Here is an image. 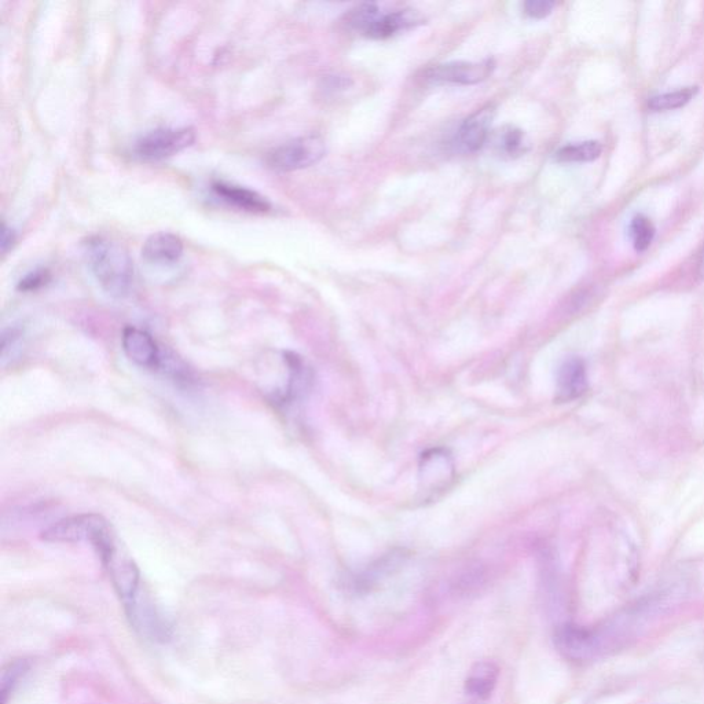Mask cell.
Masks as SVG:
<instances>
[{
	"instance_id": "14",
	"label": "cell",
	"mask_w": 704,
	"mask_h": 704,
	"mask_svg": "<svg viewBox=\"0 0 704 704\" xmlns=\"http://www.w3.org/2000/svg\"><path fill=\"white\" fill-rule=\"evenodd\" d=\"M500 670L493 662H479L469 671L465 689L472 698L487 699L497 685Z\"/></svg>"
},
{
	"instance_id": "7",
	"label": "cell",
	"mask_w": 704,
	"mask_h": 704,
	"mask_svg": "<svg viewBox=\"0 0 704 704\" xmlns=\"http://www.w3.org/2000/svg\"><path fill=\"white\" fill-rule=\"evenodd\" d=\"M454 479V464L449 451L438 447L425 451L420 461L421 490L425 493H438L447 489Z\"/></svg>"
},
{
	"instance_id": "16",
	"label": "cell",
	"mask_w": 704,
	"mask_h": 704,
	"mask_svg": "<svg viewBox=\"0 0 704 704\" xmlns=\"http://www.w3.org/2000/svg\"><path fill=\"white\" fill-rule=\"evenodd\" d=\"M494 145L498 152L508 157L520 156L526 152V138L519 128L506 126L495 135Z\"/></svg>"
},
{
	"instance_id": "8",
	"label": "cell",
	"mask_w": 704,
	"mask_h": 704,
	"mask_svg": "<svg viewBox=\"0 0 704 704\" xmlns=\"http://www.w3.org/2000/svg\"><path fill=\"white\" fill-rule=\"evenodd\" d=\"M494 116V106L487 105L465 119L461 127L458 128L456 139H454V146L458 152L475 153L482 149L489 138Z\"/></svg>"
},
{
	"instance_id": "22",
	"label": "cell",
	"mask_w": 704,
	"mask_h": 704,
	"mask_svg": "<svg viewBox=\"0 0 704 704\" xmlns=\"http://www.w3.org/2000/svg\"><path fill=\"white\" fill-rule=\"evenodd\" d=\"M553 9H555V2H549V0H528L524 3V13L537 20L548 17Z\"/></svg>"
},
{
	"instance_id": "11",
	"label": "cell",
	"mask_w": 704,
	"mask_h": 704,
	"mask_svg": "<svg viewBox=\"0 0 704 704\" xmlns=\"http://www.w3.org/2000/svg\"><path fill=\"white\" fill-rule=\"evenodd\" d=\"M588 388L586 365L581 358H568L557 374V399L570 402L579 398Z\"/></svg>"
},
{
	"instance_id": "2",
	"label": "cell",
	"mask_w": 704,
	"mask_h": 704,
	"mask_svg": "<svg viewBox=\"0 0 704 704\" xmlns=\"http://www.w3.org/2000/svg\"><path fill=\"white\" fill-rule=\"evenodd\" d=\"M113 528L104 516L97 513H83L58 520L43 531L42 538L47 542L58 544H90L94 546Z\"/></svg>"
},
{
	"instance_id": "3",
	"label": "cell",
	"mask_w": 704,
	"mask_h": 704,
	"mask_svg": "<svg viewBox=\"0 0 704 704\" xmlns=\"http://www.w3.org/2000/svg\"><path fill=\"white\" fill-rule=\"evenodd\" d=\"M326 145L319 135H304L271 150L267 165L278 172L304 170L317 164L325 156Z\"/></svg>"
},
{
	"instance_id": "9",
	"label": "cell",
	"mask_w": 704,
	"mask_h": 704,
	"mask_svg": "<svg viewBox=\"0 0 704 704\" xmlns=\"http://www.w3.org/2000/svg\"><path fill=\"white\" fill-rule=\"evenodd\" d=\"M121 344L130 361L145 369H154L160 363V348L146 330L127 326L121 336Z\"/></svg>"
},
{
	"instance_id": "5",
	"label": "cell",
	"mask_w": 704,
	"mask_h": 704,
	"mask_svg": "<svg viewBox=\"0 0 704 704\" xmlns=\"http://www.w3.org/2000/svg\"><path fill=\"white\" fill-rule=\"evenodd\" d=\"M495 62L484 60L482 62L454 61L447 64L436 65L425 72V80L432 84H461L472 86L489 79L493 75Z\"/></svg>"
},
{
	"instance_id": "18",
	"label": "cell",
	"mask_w": 704,
	"mask_h": 704,
	"mask_svg": "<svg viewBox=\"0 0 704 704\" xmlns=\"http://www.w3.org/2000/svg\"><path fill=\"white\" fill-rule=\"evenodd\" d=\"M655 226L647 216H634L629 226V236L637 252L647 251L655 238Z\"/></svg>"
},
{
	"instance_id": "21",
	"label": "cell",
	"mask_w": 704,
	"mask_h": 704,
	"mask_svg": "<svg viewBox=\"0 0 704 704\" xmlns=\"http://www.w3.org/2000/svg\"><path fill=\"white\" fill-rule=\"evenodd\" d=\"M49 280V271L43 269L35 270L22 278L20 284H18V289L24 292L36 291V289L42 288V286L46 285Z\"/></svg>"
},
{
	"instance_id": "23",
	"label": "cell",
	"mask_w": 704,
	"mask_h": 704,
	"mask_svg": "<svg viewBox=\"0 0 704 704\" xmlns=\"http://www.w3.org/2000/svg\"><path fill=\"white\" fill-rule=\"evenodd\" d=\"M16 240V231L7 226L6 223H3L2 236H0V248H2V252L5 253V255L13 248V245L16 244Z\"/></svg>"
},
{
	"instance_id": "19",
	"label": "cell",
	"mask_w": 704,
	"mask_h": 704,
	"mask_svg": "<svg viewBox=\"0 0 704 704\" xmlns=\"http://www.w3.org/2000/svg\"><path fill=\"white\" fill-rule=\"evenodd\" d=\"M28 669V663L25 660H18V662L11 663L7 669L3 670L2 680H0L2 682L3 704H6L7 695L13 691L14 685L18 684V681L27 673Z\"/></svg>"
},
{
	"instance_id": "10",
	"label": "cell",
	"mask_w": 704,
	"mask_h": 704,
	"mask_svg": "<svg viewBox=\"0 0 704 704\" xmlns=\"http://www.w3.org/2000/svg\"><path fill=\"white\" fill-rule=\"evenodd\" d=\"M183 255V241L176 234L160 231L152 234L142 248L145 262L156 266H171L178 263Z\"/></svg>"
},
{
	"instance_id": "20",
	"label": "cell",
	"mask_w": 704,
	"mask_h": 704,
	"mask_svg": "<svg viewBox=\"0 0 704 704\" xmlns=\"http://www.w3.org/2000/svg\"><path fill=\"white\" fill-rule=\"evenodd\" d=\"M21 332L18 329H9L3 332L2 337V363L3 366L7 362L16 359L18 352L21 351L22 341Z\"/></svg>"
},
{
	"instance_id": "6",
	"label": "cell",
	"mask_w": 704,
	"mask_h": 704,
	"mask_svg": "<svg viewBox=\"0 0 704 704\" xmlns=\"http://www.w3.org/2000/svg\"><path fill=\"white\" fill-rule=\"evenodd\" d=\"M556 648L564 658L585 662L603 654L596 629L577 625H564L555 633Z\"/></svg>"
},
{
	"instance_id": "4",
	"label": "cell",
	"mask_w": 704,
	"mask_h": 704,
	"mask_svg": "<svg viewBox=\"0 0 704 704\" xmlns=\"http://www.w3.org/2000/svg\"><path fill=\"white\" fill-rule=\"evenodd\" d=\"M196 142L192 127L160 128L143 135L134 152L143 161H161L183 152Z\"/></svg>"
},
{
	"instance_id": "17",
	"label": "cell",
	"mask_w": 704,
	"mask_h": 704,
	"mask_svg": "<svg viewBox=\"0 0 704 704\" xmlns=\"http://www.w3.org/2000/svg\"><path fill=\"white\" fill-rule=\"evenodd\" d=\"M696 93H698V88L687 87L671 91V93L656 95V97L649 99L648 108L654 110V112L680 109L682 106L687 105L688 102H691Z\"/></svg>"
},
{
	"instance_id": "12",
	"label": "cell",
	"mask_w": 704,
	"mask_h": 704,
	"mask_svg": "<svg viewBox=\"0 0 704 704\" xmlns=\"http://www.w3.org/2000/svg\"><path fill=\"white\" fill-rule=\"evenodd\" d=\"M424 20L425 18L418 11L412 9L398 10L388 14L380 13V16L369 25L363 35L372 39H387L399 31L424 24Z\"/></svg>"
},
{
	"instance_id": "13",
	"label": "cell",
	"mask_w": 704,
	"mask_h": 704,
	"mask_svg": "<svg viewBox=\"0 0 704 704\" xmlns=\"http://www.w3.org/2000/svg\"><path fill=\"white\" fill-rule=\"evenodd\" d=\"M212 190L225 203L242 209V211L255 212V214H264V212L270 211L271 205L269 201L262 194L253 192L247 187L230 185V183L226 182H215L212 185Z\"/></svg>"
},
{
	"instance_id": "1",
	"label": "cell",
	"mask_w": 704,
	"mask_h": 704,
	"mask_svg": "<svg viewBox=\"0 0 704 704\" xmlns=\"http://www.w3.org/2000/svg\"><path fill=\"white\" fill-rule=\"evenodd\" d=\"M83 253L88 269L109 296L124 299L130 295L135 284V266L123 245L95 236L84 242Z\"/></svg>"
},
{
	"instance_id": "15",
	"label": "cell",
	"mask_w": 704,
	"mask_h": 704,
	"mask_svg": "<svg viewBox=\"0 0 704 704\" xmlns=\"http://www.w3.org/2000/svg\"><path fill=\"white\" fill-rule=\"evenodd\" d=\"M603 146L597 141L572 143L557 150L555 159L559 163H589L599 159Z\"/></svg>"
}]
</instances>
